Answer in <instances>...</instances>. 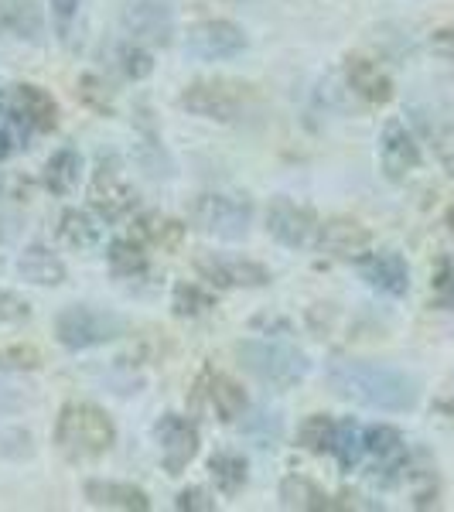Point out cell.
Segmentation results:
<instances>
[{"label":"cell","mask_w":454,"mask_h":512,"mask_svg":"<svg viewBox=\"0 0 454 512\" xmlns=\"http://www.w3.org/2000/svg\"><path fill=\"white\" fill-rule=\"evenodd\" d=\"M328 383L345 400H356L362 407H373V410H390V414L414 410L420 396L414 376H407L396 366H383V362H356V359L332 362L328 366Z\"/></svg>","instance_id":"obj_1"},{"label":"cell","mask_w":454,"mask_h":512,"mask_svg":"<svg viewBox=\"0 0 454 512\" xmlns=\"http://www.w3.org/2000/svg\"><path fill=\"white\" fill-rule=\"evenodd\" d=\"M379 161H383L386 178H393V181H403L410 171H417L420 147L400 120H390L383 127V137H379Z\"/></svg>","instance_id":"obj_14"},{"label":"cell","mask_w":454,"mask_h":512,"mask_svg":"<svg viewBox=\"0 0 454 512\" xmlns=\"http://www.w3.org/2000/svg\"><path fill=\"white\" fill-rule=\"evenodd\" d=\"M332 454L338 458V465H342L345 472H352V468L362 461V454H366V431H359L356 420H338L335 424Z\"/></svg>","instance_id":"obj_27"},{"label":"cell","mask_w":454,"mask_h":512,"mask_svg":"<svg viewBox=\"0 0 454 512\" xmlns=\"http://www.w3.org/2000/svg\"><path fill=\"white\" fill-rule=\"evenodd\" d=\"M345 82H349L352 93L373 106H383L393 99V79L386 76V69L373 59H362V55H352L345 62Z\"/></svg>","instance_id":"obj_17"},{"label":"cell","mask_w":454,"mask_h":512,"mask_svg":"<svg viewBox=\"0 0 454 512\" xmlns=\"http://www.w3.org/2000/svg\"><path fill=\"white\" fill-rule=\"evenodd\" d=\"M31 318V304L21 294L0 287V328H18Z\"/></svg>","instance_id":"obj_32"},{"label":"cell","mask_w":454,"mask_h":512,"mask_svg":"<svg viewBox=\"0 0 454 512\" xmlns=\"http://www.w3.org/2000/svg\"><path fill=\"white\" fill-rule=\"evenodd\" d=\"M267 229L277 243L291 246V250H301V246H311L318 236V219L311 209L291 202V198H277L267 209Z\"/></svg>","instance_id":"obj_12"},{"label":"cell","mask_w":454,"mask_h":512,"mask_svg":"<svg viewBox=\"0 0 454 512\" xmlns=\"http://www.w3.org/2000/svg\"><path fill=\"white\" fill-rule=\"evenodd\" d=\"M195 270L209 280L212 287L222 291H236V287H267L270 270L257 260H243V256H216V253H202L195 256Z\"/></svg>","instance_id":"obj_8"},{"label":"cell","mask_w":454,"mask_h":512,"mask_svg":"<svg viewBox=\"0 0 454 512\" xmlns=\"http://www.w3.org/2000/svg\"><path fill=\"white\" fill-rule=\"evenodd\" d=\"M246 99H250V86L212 79V82H192V86L181 93V106H185L188 113H195V117L229 123L243 113Z\"/></svg>","instance_id":"obj_6"},{"label":"cell","mask_w":454,"mask_h":512,"mask_svg":"<svg viewBox=\"0 0 454 512\" xmlns=\"http://www.w3.org/2000/svg\"><path fill=\"white\" fill-rule=\"evenodd\" d=\"M280 506L301 509V512H321V509H332V499H328L311 478L291 475L280 482Z\"/></svg>","instance_id":"obj_22"},{"label":"cell","mask_w":454,"mask_h":512,"mask_svg":"<svg viewBox=\"0 0 454 512\" xmlns=\"http://www.w3.org/2000/svg\"><path fill=\"white\" fill-rule=\"evenodd\" d=\"M0 28L14 31L18 38L38 41L45 21H41L35 0H0Z\"/></svg>","instance_id":"obj_21"},{"label":"cell","mask_w":454,"mask_h":512,"mask_svg":"<svg viewBox=\"0 0 454 512\" xmlns=\"http://www.w3.org/2000/svg\"><path fill=\"white\" fill-rule=\"evenodd\" d=\"M236 355H239V366L253 379H260L267 386H280V390H287V386L301 383L308 376V355L291 349V345L250 338V342L236 345Z\"/></svg>","instance_id":"obj_3"},{"label":"cell","mask_w":454,"mask_h":512,"mask_svg":"<svg viewBox=\"0 0 454 512\" xmlns=\"http://www.w3.org/2000/svg\"><path fill=\"white\" fill-rule=\"evenodd\" d=\"M79 99L86 106H93L96 113H110L113 110V96L106 93V86L96 76H82L79 79Z\"/></svg>","instance_id":"obj_35"},{"label":"cell","mask_w":454,"mask_h":512,"mask_svg":"<svg viewBox=\"0 0 454 512\" xmlns=\"http://www.w3.org/2000/svg\"><path fill=\"white\" fill-rule=\"evenodd\" d=\"M359 270L369 287H376V291H383L390 297H403L410 291V267H407V260L393 250H379V253L362 256Z\"/></svg>","instance_id":"obj_15"},{"label":"cell","mask_w":454,"mask_h":512,"mask_svg":"<svg viewBox=\"0 0 454 512\" xmlns=\"http://www.w3.org/2000/svg\"><path fill=\"white\" fill-rule=\"evenodd\" d=\"M181 236H185V226L175 219H164V216H140L137 219V239L161 246V250H178Z\"/></svg>","instance_id":"obj_29"},{"label":"cell","mask_w":454,"mask_h":512,"mask_svg":"<svg viewBox=\"0 0 454 512\" xmlns=\"http://www.w3.org/2000/svg\"><path fill=\"white\" fill-rule=\"evenodd\" d=\"M11 113L21 123H28L31 130H41V134H45V130H55V123H59V106H55L52 93H45L41 86H31V82L14 86Z\"/></svg>","instance_id":"obj_16"},{"label":"cell","mask_w":454,"mask_h":512,"mask_svg":"<svg viewBox=\"0 0 454 512\" xmlns=\"http://www.w3.org/2000/svg\"><path fill=\"white\" fill-rule=\"evenodd\" d=\"M86 499L99 509H123V512H147L151 499L144 489L130 482H103V478H89L86 482Z\"/></svg>","instance_id":"obj_18"},{"label":"cell","mask_w":454,"mask_h":512,"mask_svg":"<svg viewBox=\"0 0 454 512\" xmlns=\"http://www.w3.org/2000/svg\"><path fill=\"white\" fill-rule=\"evenodd\" d=\"M185 48L195 55V59L205 62H219V59H233L246 48V35L243 28L233 21H202L188 31Z\"/></svg>","instance_id":"obj_11"},{"label":"cell","mask_w":454,"mask_h":512,"mask_svg":"<svg viewBox=\"0 0 454 512\" xmlns=\"http://www.w3.org/2000/svg\"><path fill=\"white\" fill-rule=\"evenodd\" d=\"M297 441H301V448H308V451H315V454L332 451V441H335V420L328 417V414H311V417L301 424V431H297Z\"/></svg>","instance_id":"obj_30"},{"label":"cell","mask_w":454,"mask_h":512,"mask_svg":"<svg viewBox=\"0 0 454 512\" xmlns=\"http://www.w3.org/2000/svg\"><path fill=\"white\" fill-rule=\"evenodd\" d=\"M175 506L181 512H212V509H216V499H212V495L205 492V489H185V492L178 495Z\"/></svg>","instance_id":"obj_37"},{"label":"cell","mask_w":454,"mask_h":512,"mask_svg":"<svg viewBox=\"0 0 454 512\" xmlns=\"http://www.w3.org/2000/svg\"><path fill=\"white\" fill-rule=\"evenodd\" d=\"M192 222L209 236L243 239L246 233H250L253 205L246 202V198H236V195L205 192L192 202Z\"/></svg>","instance_id":"obj_5"},{"label":"cell","mask_w":454,"mask_h":512,"mask_svg":"<svg viewBox=\"0 0 454 512\" xmlns=\"http://www.w3.org/2000/svg\"><path fill=\"white\" fill-rule=\"evenodd\" d=\"M154 437L161 444V465L168 475H181L198 454V427L178 414H164L154 427Z\"/></svg>","instance_id":"obj_9"},{"label":"cell","mask_w":454,"mask_h":512,"mask_svg":"<svg viewBox=\"0 0 454 512\" xmlns=\"http://www.w3.org/2000/svg\"><path fill=\"white\" fill-rule=\"evenodd\" d=\"M434 297H437V304L454 311V260L451 256H441L434 267Z\"/></svg>","instance_id":"obj_34"},{"label":"cell","mask_w":454,"mask_h":512,"mask_svg":"<svg viewBox=\"0 0 454 512\" xmlns=\"http://www.w3.org/2000/svg\"><path fill=\"white\" fill-rule=\"evenodd\" d=\"M366 454H373L379 461V468H386V472H403V465H407V444H403V434L390 424L369 427Z\"/></svg>","instance_id":"obj_19"},{"label":"cell","mask_w":454,"mask_h":512,"mask_svg":"<svg viewBox=\"0 0 454 512\" xmlns=\"http://www.w3.org/2000/svg\"><path fill=\"white\" fill-rule=\"evenodd\" d=\"M110 267L113 274L123 277V280H140L151 270V263H147V253L144 246L134 243V239H113L110 243Z\"/></svg>","instance_id":"obj_26"},{"label":"cell","mask_w":454,"mask_h":512,"mask_svg":"<svg viewBox=\"0 0 454 512\" xmlns=\"http://www.w3.org/2000/svg\"><path fill=\"white\" fill-rule=\"evenodd\" d=\"M209 400L212 407H216L219 420H226V424H233L236 417H243L246 410V390L236 383V379L229 376H209Z\"/></svg>","instance_id":"obj_25"},{"label":"cell","mask_w":454,"mask_h":512,"mask_svg":"<svg viewBox=\"0 0 454 512\" xmlns=\"http://www.w3.org/2000/svg\"><path fill=\"white\" fill-rule=\"evenodd\" d=\"M448 222H451V229H454V209H451V216H448Z\"/></svg>","instance_id":"obj_40"},{"label":"cell","mask_w":454,"mask_h":512,"mask_svg":"<svg viewBox=\"0 0 454 512\" xmlns=\"http://www.w3.org/2000/svg\"><path fill=\"white\" fill-rule=\"evenodd\" d=\"M117 441V427L106 417V410H99L96 403L72 400L59 410L55 420V448H59L72 465L82 461H96Z\"/></svg>","instance_id":"obj_2"},{"label":"cell","mask_w":454,"mask_h":512,"mask_svg":"<svg viewBox=\"0 0 454 512\" xmlns=\"http://www.w3.org/2000/svg\"><path fill=\"white\" fill-rule=\"evenodd\" d=\"M55 335L65 349L82 352V349H96V345H106L113 338L127 335V321L113 311H99L89 308V304H72V308L59 311L55 318Z\"/></svg>","instance_id":"obj_4"},{"label":"cell","mask_w":454,"mask_h":512,"mask_svg":"<svg viewBox=\"0 0 454 512\" xmlns=\"http://www.w3.org/2000/svg\"><path fill=\"white\" fill-rule=\"evenodd\" d=\"M18 274L28 280V284L38 287H59L65 280V263L45 246H28L18 260Z\"/></svg>","instance_id":"obj_20"},{"label":"cell","mask_w":454,"mask_h":512,"mask_svg":"<svg viewBox=\"0 0 454 512\" xmlns=\"http://www.w3.org/2000/svg\"><path fill=\"white\" fill-rule=\"evenodd\" d=\"M212 304H216V297L202 291L198 284H178L175 294H171V308H175L178 318H198L212 311Z\"/></svg>","instance_id":"obj_31"},{"label":"cell","mask_w":454,"mask_h":512,"mask_svg":"<svg viewBox=\"0 0 454 512\" xmlns=\"http://www.w3.org/2000/svg\"><path fill=\"white\" fill-rule=\"evenodd\" d=\"M79 171H82V158L72 147H62V151H55L52 158L45 164V185L48 192L55 195H69L72 188H76L79 181Z\"/></svg>","instance_id":"obj_24"},{"label":"cell","mask_w":454,"mask_h":512,"mask_svg":"<svg viewBox=\"0 0 454 512\" xmlns=\"http://www.w3.org/2000/svg\"><path fill=\"white\" fill-rule=\"evenodd\" d=\"M59 233L72 250H96V246L103 243V226H99V222L82 209L62 212Z\"/></svg>","instance_id":"obj_23"},{"label":"cell","mask_w":454,"mask_h":512,"mask_svg":"<svg viewBox=\"0 0 454 512\" xmlns=\"http://www.w3.org/2000/svg\"><path fill=\"white\" fill-rule=\"evenodd\" d=\"M52 7H55V14H59L62 21H69L72 14H76V7H79V0H52Z\"/></svg>","instance_id":"obj_38"},{"label":"cell","mask_w":454,"mask_h":512,"mask_svg":"<svg viewBox=\"0 0 454 512\" xmlns=\"http://www.w3.org/2000/svg\"><path fill=\"white\" fill-rule=\"evenodd\" d=\"M41 352L31 345H11V349H0V369H38Z\"/></svg>","instance_id":"obj_36"},{"label":"cell","mask_w":454,"mask_h":512,"mask_svg":"<svg viewBox=\"0 0 454 512\" xmlns=\"http://www.w3.org/2000/svg\"><path fill=\"white\" fill-rule=\"evenodd\" d=\"M123 28L134 41H147V45H171L175 38V14L161 0H130L123 7Z\"/></svg>","instance_id":"obj_10"},{"label":"cell","mask_w":454,"mask_h":512,"mask_svg":"<svg viewBox=\"0 0 454 512\" xmlns=\"http://www.w3.org/2000/svg\"><path fill=\"white\" fill-rule=\"evenodd\" d=\"M315 243L321 253L338 256V260H362L373 243V233L356 219H328L325 226H318Z\"/></svg>","instance_id":"obj_13"},{"label":"cell","mask_w":454,"mask_h":512,"mask_svg":"<svg viewBox=\"0 0 454 512\" xmlns=\"http://www.w3.org/2000/svg\"><path fill=\"white\" fill-rule=\"evenodd\" d=\"M89 198H93V209L106 222H120L123 216L134 212V188H130L127 175H123V164L113 154H103L93 171V185H89Z\"/></svg>","instance_id":"obj_7"},{"label":"cell","mask_w":454,"mask_h":512,"mask_svg":"<svg viewBox=\"0 0 454 512\" xmlns=\"http://www.w3.org/2000/svg\"><path fill=\"white\" fill-rule=\"evenodd\" d=\"M120 69H123V76L137 82V79L151 76L154 62H151V55H147L140 45H127V48H120Z\"/></svg>","instance_id":"obj_33"},{"label":"cell","mask_w":454,"mask_h":512,"mask_svg":"<svg viewBox=\"0 0 454 512\" xmlns=\"http://www.w3.org/2000/svg\"><path fill=\"white\" fill-rule=\"evenodd\" d=\"M11 151H14V137H11V130H7L4 123H0V161H4Z\"/></svg>","instance_id":"obj_39"},{"label":"cell","mask_w":454,"mask_h":512,"mask_svg":"<svg viewBox=\"0 0 454 512\" xmlns=\"http://www.w3.org/2000/svg\"><path fill=\"white\" fill-rule=\"evenodd\" d=\"M209 472L222 495H236L246 485V458L239 451H216L209 461Z\"/></svg>","instance_id":"obj_28"}]
</instances>
